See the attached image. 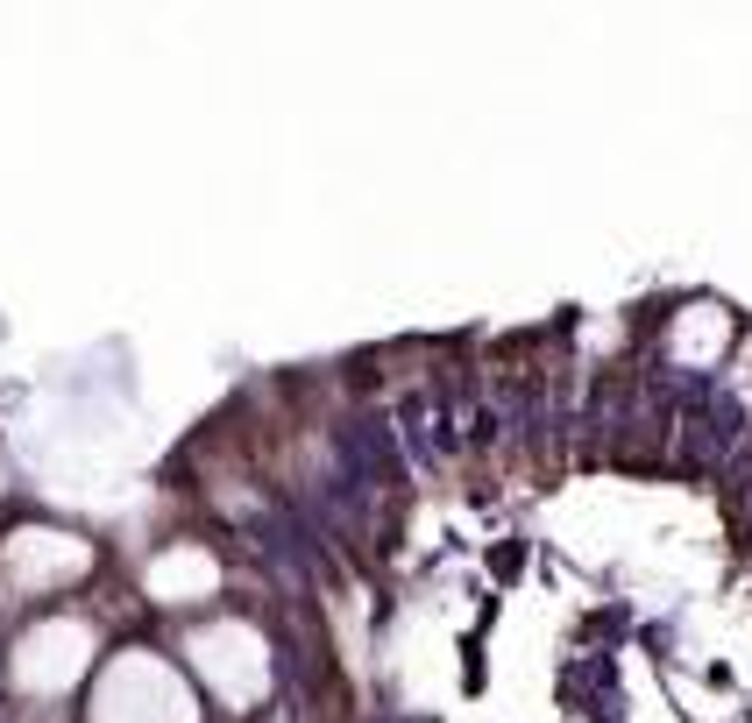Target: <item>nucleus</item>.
Returning a JSON list of instances; mask_svg holds the SVG:
<instances>
[{
	"instance_id": "f257e3e1",
	"label": "nucleus",
	"mask_w": 752,
	"mask_h": 723,
	"mask_svg": "<svg viewBox=\"0 0 752 723\" xmlns=\"http://www.w3.org/2000/svg\"><path fill=\"white\" fill-rule=\"evenodd\" d=\"M490 568H497V582H518V575H525V546H518V539L490 546Z\"/></svg>"
},
{
	"instance_id": "f03ea898",
	"label": "nucleus",
	"mask_w": 752,
	"mask_h": 723,
	"mask_svg": "<svg viewBox=\"0 0 752 723\" xmlns=\"http://www.w3.org/2000/svg\"><path fill=\"white\" fill-rule=\"evenodd\" d=\"M462 688H469V695H483V638H476V631L462 638Z\"/></svg>"
}]
</instances>
